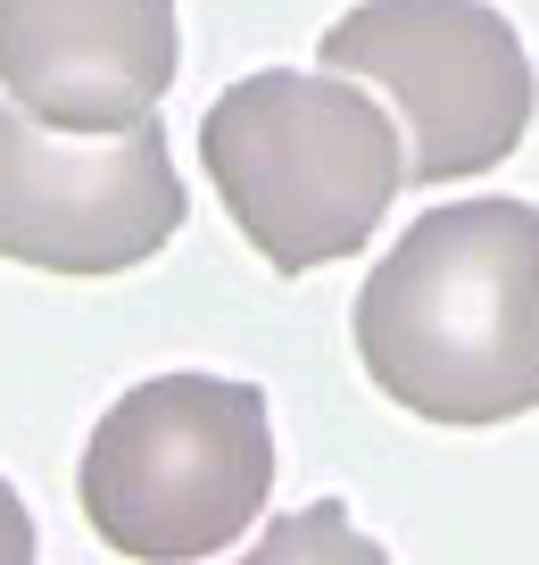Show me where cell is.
<instances>
[{"mask_svg":"<svg viewBox=\"0 0 539 565\" xmlns=\"http://www.w3.org/2000/svg\"><path fill=\"white\" fill-rule=\"evenodd\" d=\"M0 84L42 134H133L174 84V0H0Z\"/></svg>","mask_w":539,"mask_h":565,"instance_id":"obj_6","label":"cell"},{"mask_svg":"<svg viewBox=\"0 0 539 565\" xmlns=\"http://www.w3.org/2000/svg\"><path fill=\"white\" fill-rule=\"evenodd\" d=\"M0 565H34V515L9 491V475H0Z\"/></svg>","mask_w":539,"mask_h":565,"instance_id":"obj_8","label":"cell"},{"mask_svg":"<svg viewBox=\"0 0 539 565\" xmlns=\"http://www.w3.org/2000/svg\"><path fill=\"white\" fill-rule=\"evenodd\" d=\"M357 358L407 416L482 433L539 407V209L456 200L390 242L357 291Z\"/></svg>","mask_w":539,"mask_h":565,"instance_id":"obj_1","label":"cell"},{"mask_svg":"<svg viewBox=\"0 0 539 565\" xmlns=\"http://www.w3.org/2000/svg\"><path fill=\"white\" fill-rule=\"evenodd\" d=\"M274 499V424L258 383L150 374L84 441L75 508L133 565L225 557Z\"/></svg>","mask_w":539,"mask_h":565,"instance_id":"obj_3","label":"cell"},{"mask_svg":"<svg viewBox=\"0 0 539 565\" xmlns=\"http://www.w3.org/2000/svg\"><path fill=\"white\" fill-rule=\"evenodd\" d=\"M216 200L274 275H315L382 233L407 183V141L348 75H241L200 117Z\"/></svg>","mask_w":539,"mask_h":565,"instance_id":"obj_2","label":"cell"},{"mask_svg":"<svg viewBox=\"0 0 539 565\" xmlns=\"http://www.w3.org/2000/svg\"><path fill=\"white\" fill-rule=\"evenodd\" d=\"M324 75L382 84L407 117V183L506 167L531 134L522 34L482 0H357L324 34Z\"/></svg>","mask_w":539,"mask_h":565,"instance_id":"obj_4","label":"cell"},{"mask_svg":"<svg viewBox=\"0 0 539 565\" xmlns=\"http://www.w3.org/2000/svg\"><path fill=\"white\" fill-rule=\"evenodd\" d=\"M241 565H390V557H382V541H366V532L348 524L341 499H315V508L274 515Z\"/></svg>","mask_w":539,"mask_h":565,"instance_id":"obj_7","label":"cell"},{"mask_svg":"<svg viewBox=\"0 0 539 565\" xmlns=\"http://www.w3.org/2000/svg\"><path fill=\"white\" fill-rule=\"evenodd\" d=\"M183 233V175L166 125L108 134L100 150H58L34 117L0 100V258L42 275H125Z\"/></svg>","mask_w":539,"mask_h":565,"instance_id":"obj_5","label":"cell"}]
</instances>
